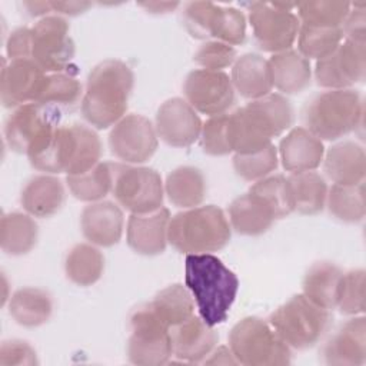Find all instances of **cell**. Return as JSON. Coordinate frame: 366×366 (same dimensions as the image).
Wrapping results in <instances>:
<instances>
[{"label": "cell", "mask_w": 366, "mask_h": 366, "mask_svg": "<svg viewBox=\"0 0 366 366\" xmlns=\"http://www.w3.org/2000/svg\"><path fill=\"white\" fill-rule=\"evenodd\" d=\"M153 123L142 114H127L110 130L109 146L114 157L130 164L147 162L157 149Z\"/></svg>", "instance_id": "obj_16"}, {"label": "cell", "mask_w": 366, "mask_h": 366, "mask_svg": "<svg viewBox=\"0 0 366 366\" xmlns=\"http://www.w3.org/2000/svg\"><path fill=\"white\" fill-rule=\"evenodd\" d=\"M81 97V84L70 73H49L39 94L37 103L67 107L76 104Z\"/></svg>", "instance_id": "obj_41"}, {"label": "cell", "mask_w": 366, "mask_h": 366, "mask_svg": "<svg viewBox=\"0 0 366 366\" xmlns=\"http://www.w3.org/2000/svg\"><path fill=\"white\" fill-rule=\"evenodd\" d=\"M274 220L276 217L270 207L252 192L236 197L229 206V223L232 229L244 236L266 233Z\"/></svg>", "instance_id": "obj_27"}, {"label": "cell", "mask_w": 366, "mask_h": 366, "mask_svg": "<svg viewBox=\"0 0 366 366\" xmlns=\"http://www.w3.org/2000/svg\"><path fill=\"white\" fill-rule=\"evenodd\" d=\"M229 347L237 363L246 366H282L292 359L290 346L269 322L254 316L244 317L232 327Z\"/></svg>", "instance_id": "obj_7"}, {"label": "cell", "mask_w": 366, "mask_h": 366, "mask_svg": "<svg viewBox=\"0 0 366 366\" xmlns=\"http://www.w3.org/2000/svg\"><path fill=\"white\" fill-rule=\"evenodd\" d=\"M237 59L236 49L219 40L206 41L194 53L193 60L206 70H222L232 66Z\"/></svg>", "instance_id": "obj_46"}, {"label": "cell", "mask_w": 366, "mask_h": 366, "mask_svg": "<svg viewBox=\"0 0 366 366\" xmlns=\"http://www.w3.org/2000/svg\"><path fill=\"white\" fill-rule=\"evenodd\" d=\"M246 6L257 46L273 54L290 50L300 29V21L293 13L296 3L254 1Z\"/></svg>", "instance_id": "obj_9"}, {"label": "cell", "mask_w": 366, "mask_h": 366, "mask_svg": "<svg viewBox=\"0 0 366 366\" xmlns=\"http://www.w3.org/2000/svg\"><path fill=\"white\" fill-rule=\"evenodd\" d=\"M39 229L30 214L11 212L4 213L0 222V246L4 253L21 256L29 253L37 243Z\"/></svg>", "instance_id": "obj_32"}, {"label": "cell", "mask_w": 366, "mask_h": 366, "mask_svg": "<svg viewBox=\"0 0 366 366\" xmlns=\"http://www.w3.org/2000/svg\"><path fill=\"white\" fill-rule=\"evenodd\" d=\"M50 4L53 13L59 16H77L93 6L90 1H50Z\"/></svg>", "instance_id": "obj_51"}, {"label": "cell", "mask_w": 366, "mask_h": 366, "mask_svg": "<svg viewBox=\"0 0 366 366\" xmlns=\"http://www.w3.org/2000/svg\"><path fill=\"white\" fill-rule=\"evenodd\" d=\"M47 74L31 59L4 61L0 74V100L3 106L16 109L37 102Z\"/></svg>", "instance_id": "obj_17"}, {"label": "cell", "mask_w": 366, "mask_h": 366, "mask_svg": "<svg viewBox=\"0 0 366 366\" xmlns=\"http://www.w3.org/2000/svg\"><path fill=\"white\" fill-rule=\"evenodd\" d=\"M69 23L59 14L41 17L31 27V60L46 73H63L74 57Z\"/></svg>", "instance_id": "obj_13"}, {"label": "cell", "mask_w": 366, "mask_h": 366, "mask_svg": "<svg viewBox=\"0 0 366 366\" xmlns=\"http://www.w3.org/2000/svg\"><path fill=\"white\" fill-rule=\"evenodd\" d=\"M184 282L199 316L209 326L226 322L239 290L234 272L212 253H190L184 262Z\"/></svg>", "instance_id": "obj_2"}, {"label": "cell", "mask_w": 366, "mask_h": 366, "mask_svg": "<svg viewBox=\"0 0 366 366\" xmlns=\"http://www.w3.org/2000/svg\"><path fill=\"white\" fill-rule=\"evenodd\" d=\"M60 109L37 102L16 107L4 123V139L9 147L26 156L41 144L57 127Z\"/></svg>", "instance_id": "obj_11"}, {"label": "cell", "mask_w": 366, "mask_h": 366, "mask_svg": "<svg viewBox=\"0 0 366 366\" xmlns=\"http://www.w3.org/2000/svg\"><path fill=\"white\" fill-rule=\"evenodd\" d=\"M139 6H142L143 9H146L149 13H153V14H163V13H169V11H173L179 3L177 1H149V3H139Z\"/></svg>", "instance_id": "obj_54"}, {"label": "cell", "mask_w": 366, "mask_h": 366, "mask_svg": "<svg viewBox=\"0 0 366 366\" xmlns=\"http://www.w3.org/2000/svg\"><path fill=\"white\" fill-rule=\"evenodd\" d=\"M209 37L230 46L242 44L246 39V17L234 7L216 4L210 23Z\"/></svg>", "instance_id": "obj_40"}, {"label": "cell", "mask_w": 366, "mask_h": 366, "mask_svg": "<svg viewBox=\"0 0 366 366\" xmlns=\"http://www.w3.org/2000/svg\"><path fill=\"white\" fill-rule=\"evenodd\" d=\"M23 209L34 217H49L60 210L64 202L63 183L51 174L31 177L20 197Z\"/></svg>", "instance_id": "obj_28"}, {"label": "cell", "mask_w": 366, "mask_h": 366, "mask_svg": "<svg viewBox=\"0 0 366 366\" xmlns=\"http://www.w3.org/2000/svg\"><path fill=\"white\" fill-rule=\"evenodd\" d=\"M323 167L335 184H357L365 182L366 154L356 142L333 144L323 156Z\"/></svg>", "instance_id": "obj_24"}, {"label": "cell", "mask_w": 366, "mask_h": 366, "mask_svg": "<svg viewBox=\"0 0 366 366\" xmlns=\"http://www.w3.org/2000/svg\"><path fill=\"white\" fill-rule=\"evenodd\" d=\"M296 9L303 26L342 27L350 11V1H303L296 3Z\"/></svg>", "instance_id": "obj_39"}, {"label": "cell", "mask_w": 366, "mask_h": 366, "mask_svg": "<svg viewBox=\"0 0 366 366\" xmlns=\"http://www.w3.org/2000/svg\"><path fill=\"white\" fill-rule=\"evenodd\" d=\"M273 87L285 94L303 92L312 80L310 61L296 50L274 53L269 60Z\"/></svg>", "instance_id": "obj_26"}, {"label": "cell", "mask_w": 366, "mask_h": 366, "mask_svg": "<svg viewBox=\"0 0 366 366\" xmlns=\"http://www.w3.org/2000/svg\"><path fill=\"white\" fill-rule=\"evenodd\" d=\"M233 87L244 99H260L272 93L273 83L269 63L260 54L246 53L236 59L230 74Z\"/></svg>", "instance_id": "obj_25"}, {"label": "cell", "mask_w": 366, "mask_h": 366, "mask_svg": "<svg viewBox=\"0 0 366 366\" xmlns=\"http://www.w3.org/2000/svg\"><path fill=\"white\" fill-rule=\"evenodd\" d=\"M327 365L360 366L366 362V319L355 316L347 320L325 345Z\"/></svg>", "instance_id": "obj_22"}, {"label": "cell", "mask_w": 366, "mask_h": 366, "mask_svg": "<svg viewBox=\"0 0 366 366\" xmlns=\"http://www.w3.org/2000/svg\"><path fill=\"white\" fill-rule=\"evenodd\" d=\"M202 124L197 112L184 99L172 97L157 109L154 129L169 146L187 147L200 137Z\"/></svg>", "instance_id": "obj_18"}, {"label": "cell", "mask_w": 366, "mask_h": 366, "mask_svg": "<svg viewBox=\"0 0 366 366\" xmlns=\"http://www.w3.org/2000/svg\"><path fill=\"white\" fill-rule=\"evenodd\" d=\"M343 272L330 262H317L306 272L303 295L323 309H335Z\"/></svg>", "instance_id": "obj_31"}, {"label": "cell", "mask_w": 366, "mask_h": 366, "mask_svg": "<svg viewBox=\"0 0 366 366\" xmlns=\"http://www.w3.org/2000/svg\"><path fill=\"white\" fill-rule=\"evenodd\" d=\"M212 1H190L183 9V23L187 31L197 39L209 37V23L214 10Z\"/></svg>", "instance_id": "obj_47"}, {"label": "cell", "mask_w": 366, "mask_h": 366, "mask_svg": "<svg viewBox=\"0 0 366 366\" xmlns=\"http://www.w3.org/2000/svg\"><path fill=\"white\" fill-rule=\"evenodd\" d=\"M336 307L345 315H362L365 312V270L355 269L342 274Z\"/></svg>", "instance_id": "obj_44"}, {"label": "cell", "mask_w": 366, "mask_h": 366, "mask_svg": "<svg viewBox=\"0 0 366 366\" xmlns=\"http://www.w3.org/2000/svg\"><path fill=\"white\" fill-rule=\"evenodd\" d=\"M37 365L34 349L24 340H6L0 346V366Z\"/></svg>", "instance_id": "obj_48"}, {"label": "cell", "mask_w": 366, "mask_h": 366, "mask_svg": "<svg viewBox=\"0 0 366 366\" xmlns=\"http://www.w3.org/2000/svg\"><path fill=\"white\" fill-rule=\"evenodd\" d=\"M203 362L206 365H213V363H217V365H236L237 363V360L233 356L230 347H227V346H219L217 349H213L210 352V357L204 359Z\"/></svg>", "instance_id": "obj_52"}, {"label": "cell", "mask_w": 366, "mask_h": 366, "mask_svg": "<svg viewBox=\"0 0 366 366\" xmlns=\"http://www.w3.org/2000/svg\"><path fill=\"white\" fill-rule=\"evenodd\" d=\"M249 192L259 196L273 212L276 219H282L295 212L287 179L282 174L266 176L257 180Z\"/></svg>", "instance_id": "obj_42"}, {"label": "cell", "mask_w": 366, "mask_h": 366, "mask_svg": "<svg viewBox=\"0 0 366 366\" xmlns=\"http://www.w3.org/2000/svg\"><path fill=\"white\" fill-rule=\"evenodd\" d=\"M23 7L30 16L46 17L49 13H53L50 1H23Z\"/></svg>", "instance_id": "obj_53"}, {"label": "cell", "mask_w": 366, "mask_h": 366, "mask_svg": "<svg viewBox=\"0 0 366 366\" xmlns=\"http://www.w3.org/2000/svg\"><path fill=\"white\" fill-rule=\"evenodd\" d=\"M277 162H279L277 149L273 144H269L267 147L259 152L246 153V154L234 153L233 169L236 174L240 176L243 180L257 182L266 177L269 173H272L277 167Z\"/></svg>", "instance_id": "obj_43"}, {"label": "cell", "mask_w": 366, "mask_h": 366, "mask_svg": "<svg viewBox=\"0 0 366 366\" xmlns=\"http://www.w3.org/2000/svg\"><path fill=\"white\" fill-rule=\"evenodd\" d=\"M232 236L224 212L214 206H196L170 217L167 242L182 253H210L223 249Z\"/></svg>", "instance_id": "obj_5"}, {"label": "cell", "mask_w": 366, "mask_h": 366, "mask_svg": "<svg viewBox=\"0 0 366 366\" xmlns=\"http://www.w3.org/2000/svg\"><path fill=\"white\" fill-rule=\"evenodd\" d=\"M116 164L99 162L90 170L66 176L71 194L81 202H100L113 189Z\"/></svg>", "instance_id": "obj_34"}, {"label": "cell", "mask_w": 366, "mask_h": 366, "mask_svg": "<svg viewBox=\"0 0 366 366\" xmlns=\"http://www.w3.org/2000/svg\"><path fill=\"white\" fill-rule=\"evenodd\" d=\"M342 27H312L300 24L297 34L299 53L309 59L320 60L332 54L343 41Z\"/></svg>", "instance_id": "obj_38"}, {"label": "cell", "mask_w": 366, "mask_h": 366, "mask_svg": "<svg viewBox=\"0 0 366 366\" xmlns=\"http://www.w3.org/2000/svg\"><path fill=\"white\" fill-rule=\"evenodd\" d=\"M286 179L295 210L302 214H316L323 210L329 189L319 173L313 170L292 173Z\"/></svg>", "instance_id": "obj_33"}, {"label": "cell", "mask_w": 366, "mask_h": 366, "mask_svg": "<svg viewBox=\"0 0 366 366\" xmlns=\"http://www.w3.org/2000/svg\"><path fill=\"white\" fill-rule=\"evenodd\" d=\"M315 77L319 86L329 90L362 83L366 77L365 41L345 39L332 54L316 61Z\"/></svg>", "instance_id": "obj_15"}, {"label": "cell", "mask_w": 366, "mask_h": 366, "mask_svg": "<svg viewBox=\"0 0 366 366\" xmlns=\"http://www.w3.org/2000/svg\"><path fill=\"white\" fill-rule=\"evenodd\" d=\"M83 236L96 246L110 247L122 239L124 217L122 209L112 202H93L80 216Z\"/></svg>", "instance_id": "obj_21"}, {"label": "cell", "mask_w": 366, "mask_h": 366, "mask_svg": "<svg viewBox=\"0 0 366 366\" xmlns=\"http://www.w3.org/2000/svg\"><path fill=\"white\" fill-rule=\"evenodd\" d=\"M365 103L355 89L326 90L305 107L306 129L320 140H337L363 127Z\"/></svg>", "instance_id": "obj_6"}, {"label": "cell", "mask_w": 366, "mask_h": 366, "mask_svg": "<svg viewBox=\"0 0 366 366\" xmlns=\"http://www.w3.org/2000/svg\"><path fill=\"white\" fill-rule=\"evenodd\" d=\"M173 355L183 362H203L214 349L219 336L200 316H192L170 327Z\"/></svg>", "instance_id": "obj_19"}, {"label": "cell", "mask_w": 366, "mask_h": 366, "mask_svg": "<svg viewBox=\"0 0 366 366\" xmlns=\"http://www.w3.org/2000/svg\"><path fill=\"white\" fill-rule=\"evenodd\" d=\"M326 206L332 216L346 223L363 220L366 213L365 184H335L327 190Z\"/></svg>", "instance_id": "obj_37"}, {"label": "cell", "mask_w": 366, "mask_h": 366, "mask_svg": "<svg viewBox=\"0 0 366 366\" xmlns=\"http://www.w3.org/2000/svg\"><path fill=\"white\" fill-rule=\"evenodd\" d=\"M53 312L50 295L39 287H23L13 293L9 313L16 323L24 327H37L46 323Z\"/></svg>", "instance_id": "obj_29"}, {"label": "cell", "mask_w": 366, "mask_h": 366, "mask_svg": "<svg viewBox=\"0 0 366 366\" xmlns=\"http://www.w3.org/2000/svg\"><path fill=\"white\" fill-rule=\"evenodd\" d=\"M134 74L129 64L107 59L92 69L81 97V114L96 129H109L124 117Z\"/></svg>", "instance_id": "obj_3"}, {"label": "cell", "mask_w": 366, "mask_h": 366, "mask_svg": "<svg viewBox=\"0 0 366 366\" xmlns=\"http://www.w3.org/2000/svg\"><path fill=\"white\" fill-rule=\"evenodd\" d=\"M112 192L132 214H146L162 207L164 186L154 169L116 164Z\"/></svg>", "instance_id": "obj_12"}, {"label": "cell", "mask_w": 366, "mask_h": 366, "mask_svg": "<svg viewBox=\"0 0 366 366\" xmlns=\"http://www.w3.org/2000/svg\"><path fill=\"white\" fill-rule=\"evenodd\" d=\"M6 51L10 60L31 59V29L19 27L13 30L7 39Z\"/></svg>", "instance_id": "obj_50"}, {"label": "cell", "mask_w": 366, "mask_h": 366, "mask_svg": "<svg viewBox=\"0 0 366 366\" xmlns=\"http://www.w3.org/2000/svg\"><path fill=\"white\" fill-rule=\"evenodd\" d=\"M150 306L169 329L194 315V300L187 287L182 285H170L162 289L150 302Z\"/></svg>", "instance_id": "obj_36"}, {"label": "cell", "mask_w": 366, "mask_h": 366, "mask_svg": "<svg viewBox=\"0 0 366 366\" xmlns=\"http://www.w3.org/2000/svg\"><path fill=\"white\" fill-rule=\"evenodd\" d=\"M293 123V107L279 93H269L250 100L246 106L227 114V142L237 154L259 152L272 139L282 134Z\"/></svg>", "instance_id": "obj_1"}, {"label": "cell", "mask_w": 366, "mask_h": 366, "mask_svg": "<svg viewBox=\"0 0 366 366\" xmlns=\"http://www.w3.org/2000/svg\"><path fill=\"white\" fill-rule=\"evenodd\" d=\"M186 102L199 113L207 116L224 114L234 103L232 79L223 70H192L183 83Z\"/></svg>", "instance_id": "obj_14"}, {"label": "cell", "mask_w": 366, "mask_h": 366, "mask_svg": "<svg viewBox=\"0 0 366 366\" xmlns=\"http://www.w3.org/2000/svg\"><path fill=\"white\" fill-rule=\"evenodd\" d=\"M203 152L210 156H224L232 153L227 142V114L210 116L200 132Z\"/></svg>", "instance_id": "obj_45"}, {"label": "cell", "mask_w": 366, "mask_h": 366, "mask_svg": "<svg viewBox=\"0 0 366 366\" xmlns=\"http://www.w3.org/2000/svg\"><path fill=\"white\" fill-rule=\"evenodd\" d=\"M330 320V313L309 300L303 293L292 296L269 317V323L293 349H307L320 340Z\"/></svg>", "instance_id": "obj_8"}, {"label": "cell", "mask_w": 366, "mask_h": 366, "mask_svg": "<svg viewBox=\"0 0 366 366\" xmlns=\"http://www.w3.org/2000/svg\"><path fill=\"white\" fill-rule=\"evenodd\" d=\"M104 257L89 243H79L70 249L64 260L66 276L79 286H92L103 274Z\"/></svg>", "instance_id": "obj_35"}, {"label": "cell", "mask_w": 366, "mask_h": 366, "mask_svg": "<svg viewBox=\"0 0 366 366\" xmlns=\"http://www.w3.org/2000/svg\"><path fill=\"white\" fill-rule=\"evenodd\" d=\"M164 193L177 207H196L206 196V179L200 169L180 166L169 173L164 183Z\"/></svg>", "instance_id": "obj_30"}, {"label": "cell", "mask_w": 366, "mask_h": 366, "mask_svg": "<svg viewBox=\"0 0 366 366\" xmlns=\"http://www.w3.org/2000/svg\"><path fill=\"white\" fill-rule=\"evenodd\" d=\"M366 3H350V11L342 26L345 39L365 41L366 34Z\"/></svg>", "instance_id": "obj_49"}, {"label": "cell", "mask_w": 366, "mask_h": 366, "mask_svg": "<svg viewBox=\"0 0 366 366\" xmlns=\"http://www.w3.org/2000/svg\"><path fill=\"white\" fill-rule=\"evenodd\" d=\"M102 142L84 124L59 126L39 147L27 154L30 164L46 173L80 174L100 162Z\"/></svg>", "instance_id": "obj_4"}, {"label": "cell", "mask_w": 366, "mask_h": 366, "mask_svg": "<svg viewBox=\"0 0 366 366\" xmlns=\"http://www.w3.org/2000/svg\"><path fill=\"white\" fill-rule=\"evenodd\" d=\"M130 327L127 356L132 363L157 366L169 362L173 355L170 329L160 320L150 303L137 307L132 313Z\"/></svg>", "instance_id": "obj_10"}, {"label": "cell", "mask_w": 366, "mask_h": 366, "mask_svg": "<svg viewBox=\"0 0 366 366\" xmlns=\"http://www.w3.org/2000/svg\"><path fill=\"white\" fill-rule=\"evenodd\" d=\"M279 156L285 170L290 173L310 172L323 162L325 146L306 127H295L280 140Z\"/></svg>", "instance_id": "obj_23"}, {"label": "cell", "mask_w": 366, "mask_h": 366, "mask_svg": "<svg viewBox=\"0 0 366 366\" xmlns=\"http://www.w3.org/2000/svg\"><path fill=\"white\" fill-rule=\"evenodd\" d=\"M170 212L160 207L146 214H132L127 220V244L132 250L143 256H156L167 246V227Z\"/></svg>", "instance_id": "obj_20"}]
</instances>
